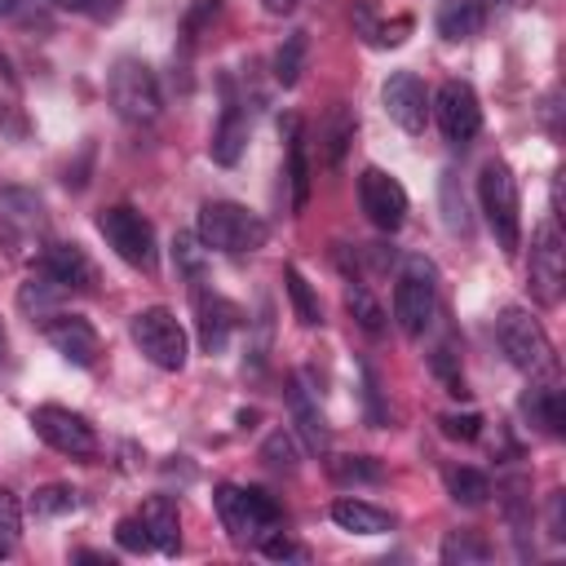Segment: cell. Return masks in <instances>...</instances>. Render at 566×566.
Returning <instances> with one entry per match:
<instances>
[{"label": "cell", "mask_w": 566, "mask_h": 566, "mask_svg": "<svg viewBox=\"0 0 566 566\" xmlns=\"http://www.w3.org/2000/svg\"><path fill=\"white\" fill-rule=\"evenodd\" d=\"M283 283H287V301H292L296 318H301L305 327H318V323H323V305H318L314 287L305 283V274H301L296 265H287V270H283Z\"/></svg>", "instance_id": "28"}, {"label": "cell", "mask_w": 566, "mask_h": 566, "mask_svg": "<svg viewBox=\"0 0 566 566\" xmlns=\"http://www.w3.org/2000/svg\"><path fill=\"white\" fill-rule=\"evenodd\" d=\"M305 57H310V35H305V31L283 35V44L274 49V80H279L283 88H292V84L301 80V71H305Z\"/></svg>", "instance_id": "27"}, {"label": "cell", "mask_w": 566, "mask_h": 566, "mask_svg": "<svg viewBox=\"0 0 566 566\" xmlns=\"http://www.w3.org/2000/svg\"><path fill=\"white\" fill-rule=\"evenodd\" d=\"M195 234L203 248L212 252H230V256H243V252H256L270 230L256 212H248L243 203H226V199H212L199 208V221H195Z\"/></svg>", "instance_id": "1"}, {"label": "cell", "mask_w": 566, "mask_h": 566, "mask_svg": "<svg viewBox=\"0 0 566 566\" xmlns=\"http://www.w3.org/2000/svg\"><path fill=\"white\" fill-rule=\"evenodd\" d=\"M438 424H442V433H447V438H455V442H473V438L482 433V416H478V411H464V416L447 411Z\"/></svg>", "instance_id": "41"}, {"label": "cell", "mask_w": 566, "mask_h": 566, "mask_svg": "<svg viewBox=\"0 0 566 566\" xmlns=\"http://www.w3.org/2000/svg\"><path fill=\"white\" fill-rule=\"evenodd\" d=\"M18 535H22V504H18L13 491L0 486V553H4Z\"/></svg>", "instance_id": "39"}, {"label": "cell", "mask_w": 566, "mask_h": 566, "mask_svg": "<svg viewBox=\"0 0 566 566\" xmlns=\"http://www.w3.org/2000/svg\"><path fill=\"white\" fill-rule=\"evenodd\" d=\"M261 4H265L270 13H292V9H296V0H261Z\"/></svg>", "instance_id": "49"}, {"label": "cell", "mask_w": 566, "mask_h": 566, "mask_svg": "<svg viewBox=\"0 0 566 566\" xmlns=\"http://www.w3.org/2000/svg\"><path fill=\"white\" fill-rule=\"evenodd\" d=\"M526 279H531V292H535L539 305H557V296H562V279H566V248H562V230H557V221L535 226V234H531V270H526Z\"/></svg>", "instance_id": "9"}, {"label": "cell", "mask_w": 566, "mask_h": 566, "mask_svg": "<svg viewBox=\"0 0 566 566\" xmlns=\"http://www.w3.org/2000/svg\"><path fill=\"white\" fill-rule=\"evenodd\" d=\"M44 230V203L40 195L22 190V186H4L0 190V239L4 243H31Z\"/></svg>", "instance_id": "16"}, {"label": "cell", "mask_w": 566, "mask_h": 566, "mask_svg": "<svg viewBox=\"0 0 566 566\" xmlns=\"http://www.w3.org/2000/svg\"><path fill=\"white\" fill-rule=\"evenodd\" d=\"M80 509V491L66 486V482H49L31 495V513L35 517H62V513H75Z\"/></svg>", "instance_id": "32"}, {"label": "cell", "mask_w": 566, "mask_h": 566, "mask_svg": "<svg viewBox=\"0 0 566 566\" xmlns=\"http://www.w3.org/2000/svg\"><path fill=\"white\" fill-rule=\"evenodd\" d=\"M358 203H363L367 221L376 230H385V234H394L407 221V190L385 168H363V177H358Z\"/></svg>", "instance_id": "11"}, {"label": "cell", "mask_w": 566, "mask_h": 566, "mask_svg": "<svg viewBox=\"0 0 566 566\" xmlns=\"http://www.w3.org/2000/svg\"><path fill=\"white\" fill-rule=\"evenodd\" d=\"M239 318H243L239 305L226 301L221 292H208V287L195 292V327H199V349L203 354H221L230 345V332L239 327Z\"/></svg>", "instance_id": "15"}, {"label": "cell", "mask_w": 566, "mask_h": 566, "mask_svg": "<svg viewBox=\"0 0 566 566\" xmlns=\"http://www.w3.org/2000/svg\"><path fill=\"white\" fill-rule=\"evenodd\" d=\"M128 336H133V345L146 354V363H155L159 371H181V367H186L190 340H186V327L177 323L172 310H164V305L137 310L133 323H128Z\"/></svg>", "instance_id": "4"}, {"label": "cell", "mask_w": 566, "mask_h": 566, "mask_svg": "<svg viewBox=\"0 0 566 566\" xmlns=\"http://www.w3.org/2000/svg\"><path fill=\"white\" fill-rule=\"evenodd\" d=\"M212 504H217V517H221V526H226V535H230L234 544H248V539L256 535V526H252V517H248V500H243V486H234V482H221V486L212 491Z\"/></svg>", "instance_id": "26"}, {"label": "cell", "mask_w": 566, "mask_h": 566, "mask_svg": "<svg viewBox=\"0 0 566 566\" xmlns=\"http://www.w3.org/2000/svg\"><path fill=\"white\" fill-rule=\"evenodd\" d=\"M433 22H438L442 40H473L486 22V4L482 0H442Z\"/></svg>", "instance_id": "24"}, {"label": "cell", "mask_w": 566, "mask_h": 566, "mask_svg": "<svg viewBox=\"0 0 566 566\" xmlns=\"http://www.w3.org/2000/svg\"><path fill=\"white\" fill-rule=\"evenodd\" d=\"M363 398H367V416H371V424H380L385 420V411H380V380H376V371L363 363Z\"/></svg>", "instance_id": "45"}, {"label": "cell", "mask_w": 566, "mask_h": 566, "mask_svg": "<svg viewBox=\"0 0 566 566\" xmlns=\"http://www.w3.org/2000/svg\"><path fill=\"white\" fill-rule=\"evenodd\" d=\"M433 115H438V128L451 146H469L482 128V106H478V93L464 84V80H447L433 97Z\"/></svg>", "instance_id": "10"}, {"label": "cell", "mask_w": 566, "mask_h": 566, "mask_svg": "<svg viewBox=\"0 0 566 566\" xmlns=\"http://www.w3.org/2000/svg\"><path fill=\"white\" fill-rule=\"evenodd\" d=\"M438 195H442V221H447V230L451 234H464L469 230V212H464V195H455V172H442Z\"/></svg>", "instance_id": "36"}, {"label": "cell", "mask_w": 566, "mask_h": 566, "mask_svg": "<svg viewBox=\"0 0 566 566\" xmlns=\"http://www.w3.org/2000/svg\"><path fill=\"white\" fill-rule=\"evenodd\" d=\"M243 500H248V517H252L256 535H261V531H270V526H279L283 509H279V500H274L265 486H243Z\"/></svg>", "instance_id": "35"}, {"label": "cell", "mask_w": 566, "mask_h": 566, "mask_svg": "<svg viewBox=\"0 0 566 566\" xmlns=\"http://www.w3.org/2000/svg\"><path fill=\"white\" fill-rule=\"evenodd\" d=\"M562 491H553V500H548V535L553 539H566V531H562Z\"/></svg>", "instance_id": "46"}, {"label": "cell", "mask_w": 566, "mask_h": 566, "mask_svg": "<svg viewBox=\"0 0 566 566\" xmlns=\"http://www.w3.org/2000/svg\"><path fill=\"white\" fill-rule=\"evenodd\" d=\"M495 340L504 349V358L517 367V371H553V345L539 327V318H531V310L522 305H504L500 318H495Z\"/></svg>", "instance_id": "5"}, {"label": "cell", "mask_w": 566, "mask_h": 566, "mask_svg": "<svg viewBox=\"0 0 566 566\" xmlns=\"http://www.w3.org/2000/svg\"><path fill=\"white\" fill-rule=\"evenodd\" d=\"M349 142H354V111H349L345 102H336V106H327V115H323V124H318V150H323V164L336 168V164L345 159Z\"/></svg>", "instance_id": "25"}, {"label": "cell", "mask_w": 566, "mask_h": 566, "mask_svg": "<svg viewBox=\"0 0 566 566\" xmlns=\"http://www.w3.org/2000/svg\"><path fill=\"white\" fill-rule=\"evenodd\" d=\"M332 522L340 531H354V535H385V531H394V517L385 509H376L367 500H354V495L332 504Z\"/></svg>", "instance_id": "23"}, {"label": "cell", "mask_w": 566, "mask_h": 566, "mask_svg": "<svg viewBox=\"0 0 566 566\" xmlns=\"http://www.w3.org/2000/svg\"><path fill=\"white\" fill-rule=\"evenodd\" d=\"M283 398H287V411H292V424H296L305 451H310V455H323L327 442H332V429H327V416H323V407H318V389H314L310 371H292Z\"/></svg>", "instance_id": "12"}, {"label": "cell", "mask_w": 566, "mask_h": 566, "mask_svg": "<svg viewBox=\"0 0 566 566\" xmlns=\"http://www.w3.org/2000/svg\"><path fill=\"white\" fill-rule=\"evenodd\" d=\"M35 270H44L49 279H57L66 292H75V287H88V283H93V265H88V256H84L75 243H49V248L40 252Z\"/></svg>", "instance_id": "17"}, {"label": "cell", "mask_w": 566, "mask_h": 566, "mask_svg": "<svg viewBox=\"0 0 566 566\" xmlns=\"http://www.w3.org/2000/svg\"><path fill=\"white\" fill-rule=\"evenodd\" d=\"M261 460H265L270 469H283V473H292V469H296V447H292V433L274 429V433L265 438V447H261Z\"/></svg>", "instance_id": "38"}, {"label": "cell", "mask_w": 566, "mask_h": 566, "mask_svg": "<svg viewBox=\"0 0 566 566\" xmlns=\"http://www.w3.org/2000/svg\"><path fill=\"white\" fill-rule=\"evenodd\" d=\"M261 557H270V562H310V548L287 539V535H270V539H261Z\"/></svg>", "instance_id": "42"}, {"label": "cell", "mask_w": 566, "mask_h": 566, "mask_svg": "<svg viewBox=\"0 0 566 566\" xmlns=\"http://www.w3.org/2000/svg\"><path fill=\"white\" fill-rule=\"evenodd\" d=\"M66 296H71V292H66L57 279H49L44 270H35V274L18 287V310H22L31 323H35V318L44 323V318H53V314H57V305H62Z\"/></svg>", "instance_id": "21"}, {"label": "cell", "mask_w": 566, "mask_h": 566, "mask_svg": "<svg viewBox=\"0 0 566 566\" xmlns=\"http://www.w3.org/2000/svg\"><path fill=\"white\" fill-rule=\"evenodd\" d=\"M44 340L66 358V363H75V367H93L97 363V354H102V336H97V327L84 318V314H53V318H44Z\"/></svg>", "instance_id": "14"}, {"label": "cell", "mask_w": 566, "mask_h": 566, "mask_svg": "<svg viewBox=\"0 0 566 566\" xmlns=\"http://www.w3.org/2000/svg\"><path fill=\"white\" fill-rule=\"evenodd\" d=\"M97 230L115 248L119 261H128L133 270H155V226L137 208H128V203L102 208L97 212Z\"/></svg>", "instance_id": "7"}, {"label": "cell", "mask_w": 566, "mask_h": 566, "mask_svg": "<svg viewBox=\"0 0 566 566\" xmlns=\"http://www.w3.org/2000/svg\"><path fill=\"white\" fill-rule=\"evenodd\" d=\"M142 522H146V531H150V544L159 548V553H177L181 548V517H177V504L168 500V495H150L146 504H142V513H137Z\"/></svg>", "instance_id": "19"}, {"label": "cell", "mask_w": 566, "mask_h": 566, "mask_svg": "<svg viewBox=\"0 0 566 566\" xmlns=\"http://www.w3.org/2000/svg\"><path fill=\"white\" fill-rule=\"evenodd\" d=\"M115 544H119L124 553H150V548H155V544H150V531H146L142 517H124V522L115 526Z\"/></svg>", "instance_id": "40"}, {"label": "cell", "mask_w": 566, "mask_h": 566, "mask_svg": "<svg viewBox=\"0 0 566 566\" xmlns=\"http://www.w3.org/2000/svg\"><path fill=\"white\" fill-rule=\"evenodd\" d=\"M380 102H385V115L402 128V133H424V119H429V88L416 71H394L380 88Z\"/></svg>", "instance_id": "13"}, {"label": "cell", "mask_w": 566, "mask_h": 566, "mask_svg": "<svg viewBox=\"0 0 566 566\" xmlns=\"http://www.w3.org/2000/svg\"><path fill=\"white\" fill-rule=\"evenodd\" d=\"M522 416L531 424H539L548 438H562L566 429V407H562V389L557 385H531L522 394Z\"/></svg>", "instance_id": "22"}, {"label": "cell", "mask_w": 566, "mask_h": 566, "mask_svg": "<svg viewBox=\"0 0 566 566\" xmlns=\"http://www.w3.org/2000/svg\"><path fill=\"white\" fill-rule=\"evenodd\" d=\"M75 562H93V566H111V557H106V553H93V548H80V553H75Z\"/></svg>", "instance_id": "48"}, {"label": "cell", "mask_w": 566, "mask_h": 566, "mask_svg": "<svg viewBox=\"0 0 566 566\" xmlns=\"http://www.w3.org/2000/svg\"><path fill=\"white\" fill-rule=\"evenodd\" d=\"M22 13V0H0V18H18Z\"/></svg>", "instance_id": "50"}, {"label": "cell", "mask_w": 566, "mask_h": 566, "mask_svg": "<svg viewBox=\"0 0 566 566\" xmlns=\"http://www.w3.org/2000/svg\"><path fill=\"white\" fill-rule=\"evenodd\" d=\"M438 310V270L424 252L402 256L398 265V283H394V323L402 327V336H424V327L433 323Z\"/></svg>", "instance_id": "2"}, {"label": "cell", "mask_w": 566, "mask_h": 566, "mask_svg": "<svg viewBox=\"0 0 566 566\" xmlns=\"http://www.w3.org/2000/svg\"><path fill=\"white\" fill-rule=\"evenodd\" d=\"M243 150H248V115H243V111L230 102V106L221 111L217 128H212L208 155H212V164H221V168H234V164L243 159Z\"/></svg>", "instance_id": "18"}, {"label": "cell", "mask_w": 566, "mask_h": 566, "mask_svg": "<svg viewBox=\"0 0 566 566\" xmlns=\"http://www.w3.org/2000/svg\"><path fill=\"white\" fill-rule=\"evenodd\" d=\"M455 358H460V354H455L451 345H438V349H433V376L447 385V394H451V398H469V385H464V376H460Z\"/></svg>", "instance_id": "37"}, {"label": "cell", "mask_w": 566, "mask_h": 566, "mask_svg": "<svg viewBox=\"0 0 566 566\" xmlns=\"http://www.w3.org/2000/svg\"><path fill=\"white\" fill-rule=\"evenodd\" d=\"M345 305H349L354 323H358L367 336H380V332H385V310H380V301H376L363 283H349V287H345Z\"/></svg>", "instance_id": "29"}, {"label": "cell", "mask_w": 566, "mask_h": 566, "mask_svg": "<svg viewBox=\"0 0 566 566\" xmlns=\"http://www.w3.org/2000/svg\"><path fill=\"white\" fill-rule=\"evenodd\" d=\"M482 4H504V0H482Z\"/></svg>", "instance_id": "51"}, {"label": "cell", "mask_w": 566, "mask_h": 566, "mask_svg": "<svg viewBox=\"0 0 566 566\" xmlns=\"http://www.w3.org/2000/svg\"><path fill=\"white\" fill-rule=\"evenodd\" d=\"M478 199H482V212H486V226H491L495 243L513 256L517 243H522V199H517V177L509 172V164H500V159L482 164Z\"/></svg>", "instance_id": "3"}, {"label": "cell", "mask_w": 566, "mask_h": 566, "mask_svg": "<svg viewBox=\"0 0 566 566\" xmlns=\"http://www.w3.org/2000/svg\"><path fill=\"white\" fill-rule=\"evenodd\" d=\"M111 106L128 124H150L159 115V80L142 57H119L111 66Z\"/></svg>", "instance_id": "6"}, {"label": "cell", "mask_w": 566, "mask_h": 566, "mask_svg": "<svg viewBox=\"0 0 566 566\" xmlns=\"http://www.w3.org/2000/svg\"><path fill=\"white\" fill-rule=\"evenodd\" d=\"M447 491H451V500H455V504L478 509V504H486V500H491V478H486V473H478V469H451V473H447Z\"/></svg>", "instance_id": "30"}, {"label": "cell", "mask_w": 566, "mask_h": 566, "mask_svg": "<svg viewBox=\"0 0 566 566\" xmlns=\"http://www.w3.org/2000/svg\"><path fill=\"white\" fill-rule=\"evenodd\" d=\"M217 9H221V0H195L190 4V13H186V22H181V35H186V49L199 40V31L217 18Z\"/></svg>", "instance_id": "43"}, {"label": "cell", "mask_w": 566, "mask_h": 566, "mask_svg": "<svg viewBox=\"0 0 566 566\" xmlns=\"http://www.w3.org/2000/svg\"><path fill=\"white\" fill-rule=\"evenodd\" d=\"M354 27H358V35H363L367 44L380 40V22H376V13H371V0H358V4H354Z\"/></svg>", "instance_id": "44"}, {"label": "cell", "mask_w": 566, "mask_h": 566, "mask_svg": "<svg viewBox=\"0 0 566 566\" xmlns=\"http://www.w3.org/2000/svg\"><path fill=\"white\" fill-rule=\"evenodd\" d=\"M31 424H35V433H40L53 451H62V455H71V460L97 455V433H93V424H88L80 411H71V407L44 402V407L31 411Z\"/></svg>", "instance_id": "8"}, {"label": "cell", "mask_w": 566, "mask_h": 566, "mask_svg": "<svg viewBox=\"0 0 566 566\" xmlns=\"http://www.w3.org/2000/svg\"><path fill=\"white\" fill-rule=\"evenodd\" d=\"M44 4H53V9H71V13H88L93 0H44Z\"/></svg>", "instance_id": "47"}, {"label": "cell", "mask_w": 566, "mask_h": 566, "mask_svg": "<svg viewBox=\"0 0 566 566\" xmlns=\"http://www.w3.org/2000/svg\"><path fill=\"white\" fill-rule=\"evenodd\" d=\"M332 478L336 482H380L385 478V469H380V460H371V455H336L332 460Z\"/></svg>", "instance_id": "34"}, {"label": "cell", "mask_w": 566, "mask_h": 566, "mask_svg": "<svg viewBox=\"0 0 566 566\" xmlns=\"http://www.w3.org/2000/svg\"><path fill=\"white\" fill-rule=\"evenodd\" d=\"M172 265H177V274H186V279H199V274H203V265H208V248L199 243V234L181 230V234L172 239Z\"/></svg>", "instance_id": "33"}, {"label": "cell", "mask_w": 566, "mask_h": 566, "mask_svg": "<svg viewBox=\"0 0 566 566\" xmlns=\"http://www.w3.org/2000/svg\"><path fill=\"white\" fill-rule=\"evenodd\" d=\"M283 137H287V181H292V208L301 212L310 203V155H305V128L296 115L283 119Z\"/></svg>", "instance_id": "20"}, {"label": "cell", "mask_w": 566, "mask_h": 566, "mask_svg": "<svg viewBox=\"0 0 566 566\" xmlns=\"http://www.w3.org/2000/svg\"><path fill=\"white\" fill-rule=\"evenodd\" d=\"M438 557H442L447 566H482V562L491 557V548H486L478 535H469V531H451V535L442 539Z\"/></svg>", "instance_id": "31"}]
</instances>
